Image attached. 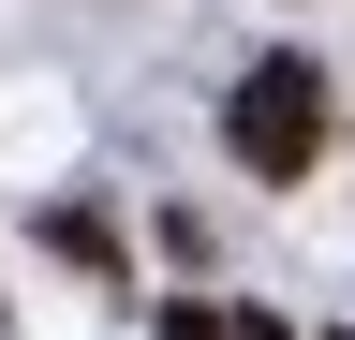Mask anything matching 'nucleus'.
Returning <instances> with one entry per match:
<instances>
[{
  "mask_svg": "<svg viewBox=\"0 0 355 340\" xmlns=\"http://www.w3.org/2000/svg\"><path fill=\"white\" fill-rule=\"evenodd\" d=\"M222 134H237L252 178H311L340 134V89H326V60H252L237 74V104H222Z\"/></svg>",
  "mask_w": 355,
  "mask_h": 340,
  "instance_id": "f257e3e1",
  "label": "nucleus"
},
{
  "mask_svg": "<svg viewBox=\"0 0 355 340\" xmlns=\"http://www.w3.org/2000/svg\"><path fill=\"white\" fill-rule=\"evenodd\" d=\"M326 340H340V325H326Z\"/></svg>",
  "mask_w": 355,
  "mask_h": 340,
  "instance_id": "7ed1b4c3",
  "label": "nucleus"
},
{
  "mask_svg": "<svg viewBox=\"0 0 355 340\" xmlns=\"http://www.w3.org/2000/svg\"><path fill=\"white\" fill-rule=\"evenodd\" d=\"M163 340H237V325H222L207 296H163Z\"/></svg>",
  "mask_w": 355,
  "mask_h": 340,
  "instance_id": "f03ea898",
  "label": "nucleus"
}]
</instances>
